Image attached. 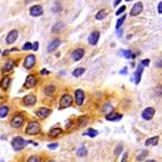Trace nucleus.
<instances>
[{"mask_svg": "<svg viewBox=\"0 0 162 162\" xmlns=\"http://www.w3.org/2000/svg\"><path fill=\"white\" fill-rule=\"evenodd\" d=\"M26 162H41V158L40 157H38V155H31Z\"/></svg>", "mask_w": 162, "mask_h": 162, "instance_id": "obj_31", "label": "nucleus"}, {"mask_svg": "<svg viewBox=\"0 0 162 162\" xmlns=\"http://www.w3.org/2000/svg\"><path fill=\"white\" fill-rule=\"evenodd\" d=\"M86 124H87V117H85V116L80 117V119H78V125H80V126H84V125H86Z\"/></svg>", "mask_w": 162, "mask_h": 162, "instance_id": "obj_33", "label": "nucleus"}, {"mask_svg": "<svg viewBox=\"0 0 162 162\" xmlns=\"http://www.w3.org/2000/svg\"><path fill=\"white\" fill-rule=\"evenodd\" d=\"M84 73H85V68L80 67V68H76V69L73 72V76H75V77H80V76H82Z\"/></svg>", "mask_w": 162, "mask_h": 162, "instance_id": "obj_28", "label": "nucleus"}, {"mask_svg": "<svg viewBox=\"0 0 162 162\" xmlns=\"http://www.w3.org/2000/svg\"><path fill=\"white\" fill-rule=\"evenodd\" d=\"M13 68H14V64H13V61L9 60V61H7V63L5 64L2 70H3V72H10V70H13Z\"/></svg>", "mask_w": 162, "mask_h": 162, "instance_id": "obj_27", "label": "nucleus"}, {"mask_svg": "<svg viewBox=\"0 0 162 162\" xmlns=\"http://www.w3.org/2000/svg\"><path fill=\"white\" fill-rule=\"evenodd\" d=\"M120 73H122V74H126V68H124V69H122V72H120Z\"/></svg>", "mask_w": 162, "mask_h": 162, "instance_id": "obj_48", "label": "nucleus"}, {"mask_svg": "<svg viewBox=\"0 0 162 162\" xmlns=\"http://www.w3.org/2000/svg\"><path fill=\"white\" fill-rule=\"evenodd\" d=\"M126 19V15H122L121 16V18H119L118 20H117V25H116V28L118 30V28H120V26L122 25V23H124V20Z\"/></svg>", "mask_w": 162, "mask_h": 162, "instance_id": "obj_32", "label": "nucleus"}, {"mask_svg": "<svg viewBox=\"0 0 162 162\" xmlns=\"http://www.w3.org/2000/svg\"><path fill=\"white\" fill-rule=\"evenodd\" d=\"M59 44H60V40H59V39H53V40L49 43V45H48V51H49V52L55 51V50L59 47Z\"/></svg>", "mask_w": 162, "mask_h": 162, "instance_id": "obj_17", "label": "nucleus"}, {"mask_svg": "<svg viewBox=\"0 0 162 162\" xmlns=\"http://www.w3.org/2000/svg\"><path fill=\"white\" fill-rule=\"evenodd\" d=\"M105 118H107V120H109V121H118V120H120V119L122 118V115L117 113V112H110V113L107 115Z\"/></svg>", "mask_w": 162, "mask_h": 162, "instance_id": "obj_15", "label": "nucleus"}, {"mask_svg": "<svg viewBox=\"0 0 162 162\" xmlns=\"http://www.w3.org/2000/svg\"><path fill=\"white\" fill-rule=\"evenodd\" d=\"M141 65H142L143 67H144V66H149V65H150V59H144Z\"/></svg>", "mask_w": 162, "mask_h": 162, "instance_id": "obj_39", "label": "nucleus"}, {"mask_svg": "<svg viewBox=\"0 0 162 162\" xmlns=\"http://www.w3.org/2000/svg\"><path fill=\"white\" fill-rule=\"evenodd\" d=\"M36 85V77L34 75H28L25 80V83H24V87L25 88H32Z\"/></svg>", "mask_w": 162, "mask_h": 162, "instance_id": "obj_7", "label": "nucleus"}, {"mask_svg": "<svg viewBox=\"0 0 162 162\" xmlns=\"http://www.w3.org/2000/svg\"><path fill=\"white\" fill-rule=\"evenodd\" d=\"M41 74H42V75H47V74H49V70H47V69H42V70H41Z\"/></svg>", "mask_w": 162, "mask_h": 162, "instance_id": "obj_44", "label": "nucleus"}, {"mask_svg": "<svg viewBox=\"0 0 162 162\" xmlns=\"http://www.w3.org/2000/svg\"><path fill=\"white\" fill-rule=\"evenodd\" d=\"M60 134H63V129L59 128V127L52 128V129H50V132H49V136H50V137H57V136H59Z\"/></svg>", "mask_w": 162, "mask_h": 162, "instance_id": "obj_19", "label": "nucleus"}, {"mask_svg": "<svg viewBox=\"0 0 162 162\" xmlns=\"http://www.w3.org/2000/svg\"><path fill=\"white\" fill-rule=\"evenodd\" d=\"M158 143H159V136H154V137H152V138L146 140L145 145H146V146H154V145H157Z\"/></svg>", "mask_w": 162, "mask_h": 162, "instance_id": "obj_20", "label": "nucleus"}, {"mask_svg": "<svg viewBox=\"0 0 162 162\" xmlns=\"http://www.w3.org/2000/svg\"><path fill=\"white\" fill-rule=\"evenodd\" d=\"M10 77H3L2 80H1V83H0V86H1V88H3V90H7L8 87H9V85H10Z\"/></svg>", "mask_w": 162, "mask_h": 162, "instance_id": "obj_21", "label": "nucleus"}, {"mask_svg": "<svg viewBox=\"0 0 162 162\" xmlns=\"http://www.w3.org/2000/svg\"><path fill=\"white\" fill-rule=\"evenodd\" d=\"M49 162H56V161H55V160H50Z\"/></svg>", "mask_w": 162, "mask_h": 162, "instance_id": "obj_49", "label": "nucleus"}, {"mask_svg": "<svg viewBox=\"0 0 162 162\" xmlns=\"http://www.w3.org/2000/svg\"><path fill=\"white\" fill-rule=\"evenodd\" d=\"M146 162H158L157 160H146Z\"/></svg>", "mask_w": 162, "mask_h": 162, "instance_id": "obj_47", "label": "nucleus"}, {"mask_svg": "<svg viewBox=\"0 0 162 162\" xmlns=\"http://www.w3.org/2000/svg\"><path fill=\"white\" fill-rule=\"evenodd\" d=\"M70 126H72V121L69 120V121H68V125H66V127H67V128H70Z\"/></svg>", "mask_w": 162, "mask_h": 162, "instance_id": "obj_46", "label": "nucleus"}, {"mask_svg": "<svg viewBox=\"0 0 162 162\" xmlns=\"http://www.w3.org/2000/svg\"><path fill=\"white\" fill-rule=\"evenodd\" d=\"M125 10H126V6H121V8H119V9L116 11V15H117V16H119V15H120V14H122Z\"/></svg>", "mask_w": 162, "mask_h": 162, "instance_id": "obj_37", "label": "nucleus"}, {"mask_svg": "<svg viewBox=\"0 0 162 162\" xmlns=\"http://www.w3.org/2000/svg\"><path fill=\"white\" fill-rule=\"evenodd\" d=\"M34 65H35V56L34 55H28L24 60V67L26 69H31V68L34 67Z\"/></svg>", "mask_w": 162, "mask_h": 162, "instance_id": "obj_5", "label": "nucleus"}, {"mask_svg": "<svg viewBox=\"0 0 162 162\" xmlns=\"http://www.w3.org/2000/svg\"><path fill=\"white\" fill-rule=\"evenodd\" d=\"M158 9H159V14L161 15V14H162V2H161V1L159 2V6H158Z\"/></svg>", "mask_w": 162, "mask_h": 162, "instance_id": "obj_43", "label": "nucleus"}, {"mask_svg": "<svg viewBox=\"0 0 162 162\" xmlns=\"http://www.w3.org/2000/svg\"><path fill=\"white\" fill-rule=\"evenodd\" d=\"M17 36H18V32H17L16 30L10 31V32L8 33V35H7V38H6L7 44H13V43L17 40Z\"/></svg>", "mask_w": 162, "mask_h": 162, "instance_id": "obj_10", "label": "nucleus"}, {"mask_svg": "<svg viewBox=\"0 0 162 162\" xmlns=\"http://www.w3.org/2000/svg\"><path fill=\"white\" fill-rule=\"evenodd\" d=\"M142 10H143V3L140 1V2H136L134 6H133V8H132V10H130V16H137V15H140L141 13H142Z\"/></svg>", "mask_w": 162, "mask_h": 162, "instance_id": "obj_9", "label": "nucleus"}, {"mask_svg": "<svg viewBox=\"0 0 162 162\" xmlns=\"http://www.w3.org/2000/svg\"><path fill=\"white\" fill-rule=\"evenodd\" d=\"M48 148H49L50 150H55V149H57V148H58V143H55V144H49V145H48Z\"/></svg>", "mask_w": 162, "mask_h": 162, "instance_id": "obj_40", "label": "nucleus"}, {"mask_svg": "<svg viewBox=\"0 0 162 162\" xmlns=\"http://www.w3.org/2000/svg\"><path fill=\"white\" fill-rule=\"evenodd\" d=\"M99 39H100V33L97 31H94L91 33V35L88 36V43L91 45H95L97 42H99Z\"/></svg>", "mask_w": 162, "mask_h": 162, "instance_id": "obj_13", "label": "nucleus"}, {"mask_svg": "<svg viewBox=\"0 0 162 162\" xmlns=\"http://www.w3.org/2000/svg\"><path fill=\"white\" fill-rule=\"evenodd\" d=\"M22 49H23V50H31V49H32V43H31V42H26V43L23 45Z\"/></svg>", "mask_w": 162, "mask_h": 162, "instance_id": "obj_36", "label": "nucleus"}, {"mask_svg": "<svg viewBox=\"0 0 162 162\" xmlns=\"http://www.w3.org/2000/svg\"><path fill=\"white\" fill-rule=\"evenodd\" d=\"M30 14L31 16L33 17H39L43 14V8L40 6V5H35V6H32L31 9H30Z\"/></svg>", "mask_w": 162, "mask_h": 162, "instance_id": "obj_6", "label": "nucleus"}, {"mask_svg": "<svg viewBox=\"0 0 162 162\" xmlns=\"http://www.w3.org/2000/svg\"><path fill=\"white\" fill-rule=\"evenodd\" d=\"M60 108H68L73 104V97L69 94H65L63 95V97L60 99Z\"/></svg>", "mask_w": 162, "mask_h": 162, "instance_id": "obj_4", "label": "nucleus"}, {"mask_svg": "<svg viewBox=\"0 0 162 162\" xmlns=\"http://www.w3.org/2000/svg\"><path fill=\"white\" fill-rule=\"evenodd\" d=\"M23 122H24V116L20 115V113L15 115V116L13 117L11 121H10V124H11V126H13L14 128H19V127L23 125Z\"/></svg>", "mask_w": 162, "mask_h": 162, "instance_id": "obj_3", "label": "nucleus"}, {"mask_svg": "<svg viewBox=\"0 0 162 162\" xmlns=\"http://www.w3.org/2000/svg\"><path fill=\"white\" fill-rule=\"evenodd\" d=\"M127 158H128V153H127V152H125V153H124V157H122V160H121V162H127Z\"/></svg>", "mask_w": 162, "mask_h": 162, "instance_id": "obj_42", "label": "nucleus"}, {"mask_svg": "<svg viewBox=\"0 0 162 162\" xmlns=\"http://www.w3.org/2000/svg\"><path fill=\"white\" fill-rule=\"evenodd\" d=\"M84 52H85V50H84V49H82V48L76 49V50L73 52V59H74V61H78V60H81L82 58H83V56H84Z\"/></svg>", "mask_w": 162, "mask_h": 162, "instance_id": "obj_16", "label": "nucleus"}, {"mask_svg": "<svg viewBox=\"0 0 162 162\" xmlns=\"http://www.w3.org/2000/svg\"><path fill=\"white\" fill-rule=\"evenodd\" d=\"M8 111H9V109H8V107H7V105H1V107H0V118H5V117H7Z\"/></svg>", "mask_w": 162, "mask_h": 162, "instance_id": "obj_24", "label": "nucleus"}, {"mask_svg": "<svg viewBox=\"0 0 162 162\" xmlns=\"http://www.w3.org/2000/svg\"><path fill=\"white\" fill-rule=\"evenodd\" d=\"M76 154H77L78 157H85V155L87 154V150H86V148H85V146H81V148L77 150Z\"/></svg>", "mask_w": 162, "mask_h": 162, "instance_id": "obj_30", "label": "nucleus"}, {"mask_svg": "<svg viewBox=\"0 0 162 162\" xmlns=\"http://www.w3.org/2000/svg\"><path fill=\"white\" fill-rule=\"evenodd\" d=\"M38 48H39V42H34V44H32V49H33L34 51H36Z\"/></svg>", "mask_w": 162, "mask_h": 162, "instance_id": "obj_41", "label": "nucleus"}, {"mask_svg": "<svg viewBox=\"0 0 162 162\" xmlns=\"http://www.w3.org/2000/svg\"><path fill=\"white\" fill-rule=\"evenodd\" d=\"M105 16H107V11L102 9V10H100V11H97V13H96V15H95V19H97V20H102Z\"/></svg>", "mask_w": 162, "mask_h": 162, "instance_id": "obj_26", "label": "nucleus"}, {"mask_svg": "<svg viewBox=\"0 0 162 162\" xmlns=\"http://www.w3.org/2000/svg\"><path fill=\"white\" fill-rule=\"evenodd\" d=\"M120 55H121L122 57H125V58H128V59L135 58V56H134L129 50H121V51H120Z\"/></svg>", "mask_w": 162, "mask_h": 162, "instance_id": "obj_25", "label": "nucleus"}, {"mask_svg": "<svg viewBox=\"0 0 162 162\" xmlns=\"http://www.w3.org/2000/svg\"><path fill=\"white\" fill-rule=\"evenodd\" d=\"M154 113H155V110L150 107V108H146V109L142 112V117H143V119H145V120H151V119L153 118Z\"/></svg>", "mask_w": 162, "mask_h": 162, "instance_id": "obj_11", "label": "nucleus"}, {"mask_svg": "<svg viewBox=\"0 0 162 162\" xmlns=\"http://www.w3.org/2000/svg\"><path fill=\"white\" fill-rule=\"evenodd\" d=\"M142 73H143V66L140 65V66L137 67V70H136V73H135V76H134V80H135V83H136V84H138L140 81H141Z\"/></svg>", "mask_w": 162, "mask_h": 162, "instance_id": "obj_18", "label": "nucleus"}, {"mask_svg": "<svg viewBox=\"0 0 162 162\" xmlns=\"http://www.w3.org/2000/svg\"><path fill=\"white\" fill-rule=\"evenodd\" d=\"M23 103H24L25 105H27V107L34 105V104L36 103V97H35V95H33V94L26 95V96L23 99Z\"/></svg>", "mask_w": 162, "mask_h": 162, "instance_id": "obj_12", "label": "nucleus"}, {"mask_svg": "<svg viewBox=\"0 0 162 162\" xmlns=\"http://www.w3.org/2000/svg\"><path fill=\"white\" fill-rule=\"evenodd\" d=\"M40 132H41V126H40V124L38 121H31L27 125L26 129H25V133L27 135H31V136L38 135Z\"/></svg>", "mask_w": 162, "mask_h": 162, "instance_id": "obj_1", "label": "nucleus"}, {"mask_svg": "<svg viewBox=\"0 0 162 162\" xmlns=\"http://www.w3.org/2000/svg\"><path fill=\"white\" fill-rule=\"evenodd\" d=\"M84 99H85V94L83 92V90H76L75 91V102L77 105H82L83 102H84Z\"/></svg>", "mask_w": 162, "mask_h": 162, "instance_id": "obj_8", "label": "nucleus"}, {"mask_svg": "<svg viewBox=\"0 0 162 162\" xmlns=\"http://www.w3.org/2000/svg\"><path fill=\"white\" fill-rule=\"evenodd\" d=\"M103 111L108 115L109 113V111H112V107H111V104L110 103H107L105 105H104V108H103Z\"/></svg>", "mask_w": 162, "mask_h": 162, "instance_id": "obj_34", "label": "nucleus"}, {"mask_svg": "<svg viewBox=\"0 0 162 162\" xmlns=\"http://www.w3.org/2000/svg\"><path fill=\"white\" fill-rule=\"evenodd\" d=\"M121 151H122V144H119V145L116 148V150H115V154H116V155H119V154L121 153Z\"/></svg>", "mask_w": 162, "mask_h": 162, "instance_id": "obj_35", "label": "nucleus"}, {"mask_svg": "<svg viewBox=\"0 0 162 162\" xmlns=\"http://www.w3.org/2000/svg\"><path fill=\"white\" fill-rule=\"evenodd\" d=\"M55 91H56V86L55 85H47L44 87V93L47 95H52Z\"/></svg>", "mask_w": 162, "mask_h": 162, "instance_id": "obj_22", "label": "nucleus"}, {"mask_svg": "<svg viewBox=\"0 0 162 162\" xmlns=\"http://www.w3.org/2000/svg\"><path fill=\"white\" fill-rule=\"evenodd\" d=\"M146 155H148V152L143 151V153H142L141 155H138V157H137V161H143V159H144Z\"/></svg>", "mask_w": 162, "mask_h": 162, "instance_id": "obj_38", "label": "nucleus"}, {"mask_svg": "<svg viewBox=\"0 0 162 162\" xmlns=\"http://www.w3.org/2000/svg\"><path fill=\"white\" fill-rule=\"evenodd\" d=\"M26 144H27V142H26L23 137H20V136H16V137H14L13 141H11V146H13V149H14L15 151H20V150H23Z\"/></svg>", "mask_w": 162, "mask_h": 162, "instance_id": "obj_2", "label": "nucleus"}, {"mask_svg": "<svg viewBox=\"0 0 162 162\" xmlns=\"http://www.w3.org/2000/svg\"><path fill=\"white\" fill-rule=\"evenodd\" d=\"M126 1H130V0H126Z\"/></svg>", "mask_w": 162, "mask_h": 162, "instance_id": "obj_50", "label": "nucleus"}, {"mask_svg": "<svg viewBox=\"0 0 162 162\" xmlns=\"http://www.w3.org/2000/svg\"><path fill=\"white\" fill-rule=\"evenodd\" d=\"M63 28H65V25H64V23L63 22H58V23H56V25L53 26V28H52V31L53 32H60Z\"/></svg>", "mask_w": 162, "mask_h": 162, "instance_id": "obj_29", "label": "nucleus"}, {"mask_svg": "<svg viewBox=\"0 0 162 162\" xmlns=\"http://www.w3.org/2000/svg\"><path fill=\"white\" fill-rule=\"evenodd\" d=\"M120 1H121V0H115V3H113V5H115V6H118V5L120 3Z\"/></svg>", "mask_w": 162, "mask_h": 162, "instance_id": "obj_45", "label": "nucleus"}, {"mask_svg": "<svg viewBox=\"0 0 162 162\" xmlns=\"http://www.w3.org/2000/svg\"><path fill=\"white\" fill-rule=\"evenodd\" d=\"M50 113H51V111H50V109H48V108H40V109L35 112V115H36L39 118H41V119L47 118Z\"/></svg>", "mask_w": 162, "mask_h": 162, "instance_id": "obj_14", "label": "nucleus"}, {"mask_svg": "<svg viewBox=\"0 0 162 162\" xmlns=\"http://www.w3.org/2000/svg\"><path fill=\"white\" fill-rule=\"evenodd\" d=\"M97 134H99L97 130H95V129H93V128H88L86 132H84L83 135H86V136H88V137H95Z\"/></svg>", "mask_w": 162, "mask_h": 162, "instance_id": "obj_23", "label": "nucleus"}]
</instances>
